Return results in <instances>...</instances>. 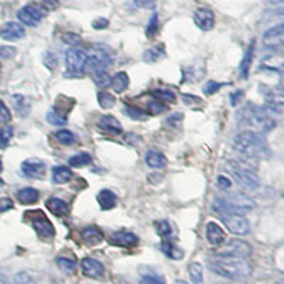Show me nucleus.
Returning a JSON list of instances; mask_svg holds the SVG:
<instances>
[{"label":"nucleus","mask_w":284,"mask_h":284,"mask_svg":"<svg viewBox=\"0 0 284 284\" xmlns=\"http://www.w3.org/2000/svg\"><path fill=\"white\" fill-rule=\"evenodd\" d=\"M209 269L213 273L230 280H242L252 275V266L248 260L236 256L218 255L209 262Z\"/></svg>","instance_id":"1"},{"label":"nucleus","mask_w":284,"mask_h":284,"mask_svg":"<svg viewBox=\"0 0 284 284\" xmlns=\"http://www.w3.org/2000/svg\"><path fill=\"white\" fill-rule=\"evenodd\" d=\"M233 148L249 159H265L270 156V149L263 134L248 129L235 137Z\"/></svg>","instance_id":"2"},{"label":"nucleus","mask_w":284,"mask_h":284,"mask_svg":"<svg viewBox=\"0 0 284 284\" xmlns=\"http://www.w3.org/2000/svg\"><path fill=\"white\" fill-rule=\"evenodd\" d=\"M240 124L246 127L248 131L265 134L276 127V121L265 108H245L240 112Z\"/></svg>","instance_id":"3"},{"label":"nucleus","mask_w":284,"mask_h":284,"mask_svg":"<svg viewBox=\"0 0 284 284\" xmlns=\"http://www.w3.org/2000/svg\"><path fill=\"white\" fill-rule=\"evenodd\" d=\"M226 171L229 172L235 181L238 182L240 186H243L245 189L249 191H256L257 188L260 186V181L250 168H246L245 165H242L238 161H228L226 162Z\"/></svg>","instance_id":"4"},{"label":"nucleus","mask_w":284,"mask_h":284,"mask_svg":"<svg viewBox=\"0 0 284 284\" xmlns=\"http://www.w3.org/2000/svg\"><path fill=\"white\" fill-rule=\"evenodd\" d=\"M110 47L105 44H92L87 51V68L91 71L105 70L111 64Z\"/></svg>","instance_id":"5"},{"label":"nucleus","mask_w":284,"mask_h":284,"mask_svg":"<svg viewBox=\"0 0 284 284\" xmlns=\"http://www.w3.org/2000/svg\"><path fill=\"white\" fill-rule=\"evenodd\" d=\"M24 219H27L34 229L37 236L41 239H53L54 238V226L46 216V213L41 211H27L24 213Z\"/></svg>","instance_id":"6"},{"label":"nucleus","mask_w":284,"mask_h":284,"mask_svg":"<svg viewBox=\"0 0 284 284\" xmlns=\"http://www.w3.org/2000/svg\"><path fill=\"white\" fill-rule=\"evenodd\" d=\"M47 13H48V10L41 3H30L18 10L17 18L20 20V23L30 26V27H34L46 17Z\"/></svg>","instance_id":"7"},{"label":"nucleus","mask_w":284,"mask_h":284,"mask_svg":"<svg viewBox=\"0 0 284 284\" xmlns=\"http://www.w3.org/2000/svg\"><path fill=\"white\" fill-rule=\"evenodd\" d=\"M87 67V54L83 50L71 47L65 51V68L67 73L80 77Z\"/></svg>","instance_id":"8"},{"label":"nucleus","mask_w":284,"mask_h":284,"mask_svg":"<svg viewBox=\"0 0 284 284\" xmlns=\"http://www.w3.org/2000/svg\"><path fill=\"white\" fill-rule=\"evenodd\" d=\"M220 218L223 220L225 226L233 235L243 236V235H248L250 232V223L242 213H228V215H223Z\"/></svg>","instance_id":"9"},{"label":"nucleus","mask_w":284,"mask_h":284,"mask_svg":"<svg viewBox=\"0 0 284 284\" xmlns=\"http://www.w3.org/2000/svg\"><path fill=\"white\" fill-rule=\"evenodd\" d=\"M220 256H236V257H243L246 259L252 255V248L250 245L243 242V240H239V239H232L229 240L219 253Z\"/></svg>","instance_id":"10"},{"label":"nucleus","mask_w":284,"mask_h":284,"mask_svg":"<svg viewBox=\"0 0 284 284\" xmlns=\"http://www.w3.org/2000/svg\"><path fill=\"white\" fill-rule=\"evenodd\" d=\"M21 174L30 179H41L46 175V164L41 159L37 158H28L21 162L20 166Z\"/></svg>","instance_id":"11"},{"label":"nucleus","mask_w":284,"mask_h":284,"mask_svg":"<svg viewBox=\"0 0 284 284\" xmlns=\"http://www.w3.org/2000/svg\"><path fill=\"white\" fill-rule=\"evenodd\" d=\"M193 21L203 31H209L215 27V13L208 7H199L193 13Z\"/></svg>","instance_id":"12"},{"label":"nucleus","mask_w":284,"mask_h":284,"mask_svg":"<svg viewBox=\"0 0 284 284\" xmlns=\"http://www.w3.org/2000/svg\"><path fill=\"white\" fill-rule=\"evenodd\" d=\"M226 201L229 202L230 205L236 209L238 212H245V211H250V209H255L256 208V203L252 198H249L248 195L242 192H232L229 193L226 198Z\"/></svg>","instance_id":"13"},{"label":"nucleus","mask_w":284,"mask_h":284,"mask_svg":"<svg viewBox=\"0 0 284 284\" xmlns=\"http://www.w3.org/2000/svg\"><path fill=\"white\" fill-rule=\"evenodd\" d=\"M111 245L117 246V248H125V249H131L135 248L139 242L137 235L131 233V232H115L112 233L108 239Z\"/></svg>","instance_id":"14"},{"label":"nucleus","mask_w":284,"mask_h":284,"mask_svg":"<svg viewBox=\"0 0 284 284\" xmlns=\"http://www.w3.org/2000/svg\"><path fill=\"white\" fill-rule=\"evenodd\" d=\"M24 36H26V30L17 21H7L0 28V37L7 41L20 40Z\"/></svg>","instance_id":"15"},{"label":"nucleus","mask_w":284,"mask_h":284,"mask_svg":"<svg viewBox=\"0 0 284 284\" xmlns=\"http://www.w3.org/2000/svg\"><path fill=\"white\" fill-rule=\"evenodd\" d=\"M263 43L267 47H279L284 44V23L270 27L263 34Z\"/></svg>","instance_id":"16"},{"label":"nucleus","mask_w":284,"mask_h":284,"mask_svg":"<svg viewBox=\"0 0 284 284\" xmlns=\"http://www.w3.org/2000/svg\"><path fill=\"white\" fill-rule=\"evenodd\" d=\"M81 270H83L84 276L91 277V279H101L105 273L104 265L91 257H85L81 260Z\"/></svg>","instance_id":"17"},{"label":"nucleus","mask_w":284,"mask_h":284,"mask_svg":"<svg viewBox=\"0 0 284 284\" xmlns=\"http://www.w3.org/2000/svg\"><path fill=\"white\" fill-rule=\"evenodd\" d=\"M206 239L211 243L212 246H222L225 239H226V233L225 230L220 228L216 222H209L206 225Z\"/></svg>","instance_id":"18"},{"label":"nucleus","mask_w":284,"mask_h":284,"mask_svg":"<svg viewBox=\"0 0 284 284\" xmlns=\"http://www.w3.org/2000/svg\"><path fill=\"white\" fill-rule=\"evenodd\" d=\"M98 128L105 132V134H112V135H119L122 134V125L119 124V121L112 115H104L98 121Z\"/></svg>","instance_id":"19"},{"label":"nucleus","mask_w":284,"mask_h":284,"mask_svg":"<svg viewBox=\"0 0 284 284\" xmlns=\"http://www.w3.org/2000/svg\"><path fill=\"white\" fill-rule=\"evenodd\" d=\"M145 162L149 168L152 169H164L168 165V159L166 156L156 149H149L145 155Z\"/></svg>","instance_id":"20"},{"label":"nucleus","mask_w":284,"mask_h":284,"mask_svg":"<svg viewBox=\"0 0 284 284\" xmlns=\"http://www.w3.org/2000/svg\"><path fill=\"white\" fill-rule=\"evenodd\" d=\"M80 236L83 239V242L88 246H97L104 240V236L101 233L100 229H97L95 226H88L85 229L81 230Z\"/></svg>","instance_id":"21"},{"label":"nucleus","mask_w":284,"mask_h":284,"mask_svg":"<svg viewBox=\"0 0 284 284\" xmlns=\"http://www.w3.org/2000/svg\"><path fill=\"white\" fill-rule=\"evenodd\" d=\"M46 206L47 209L55 216H63V215H67L70 212V205L60 198H55V196H51L47 199Z\"/></svg>","instance_id":"22"},{"label":"nucleus","mask_w":284,"mask_h":284,"mask_svg":"<svg viewBox=\"0 0 284 284\" xmlns=\"http://www.w3.org/2000/svg\"><path fill=\"white\" fill-rule=\"evenodd\" d=\"M40 198V192L37 191L36 188H21L16 192V199L23 205H31V203H36Z\"/></svg>","instance_id":"23"},{"label":"nucleus","mask_w":284,"mask_h":284,"mask_svg":"<svg viewBox=\"0 0 284 284\" xmlns=\"http://www.w3.org/2000/svg\"><path fill=\"white\" fill-rule=\"evenodd\" d=\"M73 179V172L67 166H54L51 169V181L57 185H63Z\"/></svg>","instance_id":"24"},{"label":"nucleus","mask_w":284,"mask_h":284,"mask_svg":"<svg viewBox=\"0 0 284 284\" xmlns=\"http://www.w3.org/2000/svg\"><path fill=\"white\" fill-rule=\"evenodd\" d=\"M97 201L102 211H110L117 205V195L110 189H102L97 196Z\"/></svg>","instance_id":"25"},{"label":"nucleus","mask_w":284,"mask_h":284,"mask_svg":"<svg viewBox=\"0 0 284 284\" xmlns=\"http://www.w3.org/2000/svg\"><path fill=\"white\" fill-rule=\"evenodd\" d=\"M111 87L115 92H124L129 87V77L128 74L124 71H119L114 77H111Z\"/></svg>","instance_id":"26"},{"label":"nucleus","mask_w":284,"mask_h":284,"mask_svg":"<svg viewBox=\"0 0 284 284\" xmlns=\"http://www.w3.org/2000/svg\"><path fill=\"white\" fill-rule=\"evenodd\" d=\"M263 67L282 74L284 77V57L283 55H267L263 60Z\"/></svg>","instance_id":"27"},{"label":"nucleus","mask_w":284,"mask_h":284,"mask_svg":"<svg viewBox=\"0 0 284 284\" xmlns=\"http://www.w3.org/2000/svg\"><path fill=\"white\" fill-rule=\"evenodd\" d=\"M166 57V50L165 47L162 46V44H159V46H155L152 47V48H149L147 50L144 55H142V60L145 61V63H156V61H159V60H162V58H165Z\"/></svg>","instance_id":"28"},{"label":"nucleus","mask_w":284,"mask_h":284,"mask_svg":"<svg viewBox=\"0 0 284 284\" xmlns=\"http://www.w3.org/2000/svg\"><path fill=\"white\" fill-rule=\"evenodd\" d=\"M13 105H14V110L20 117H26L30 112V108H31L27 98L24 95H20V94L13 95Z\"/></svg>","instance_id":"29"},{"label":"nucleus","mask_w":284,"mask_h":284,"mask_svg":"<svg viewBox=\"0 0 284 284\" xmlns=\"http://www.w3.org/2000/svg\"><path fill=\"white\" fill-rule=\"evenodd\" d=\"M266 98L272 105H276V107L284 105V84L283 85H277L275 88L269 90Z\"/></svg>","instance_id":"30"},{"label":"nucleus","mask_w":284,"mask_h":284,"mask_svg":"<svg viewBox=\"0 0 284 284\" xmlns=\"http://www.w3.org/2000/svg\"><path fill=\"white\" fill-rule=\"evenodd\" d=\"M55 263H57L58 269H60L61 272L67 273V275H74L75 270H77V263H75V260H74V259H70V257L58 256L55 259Z\"/></svg>","instance_id":"31"},{"label":"nucleus","mask_w":284,"mask_h":284,"mask_svg":"<svg viewBox=\"0 0 284 284\" xmlns=\"http://www.w3.org/2000/svg\"><path fill=\"white\" fill-rule=\"evenodd\" d=\"M92 162L91 155L88 152H80V154H75L68 159V165L74 166V168H84V166L90 165Z\"/></svg>","instance_id":"32"},{"label":"nucleus","mask_w":284,"mask_h":284,"mask_svg":"<svg viewBox=\"0 0 284 284\" xmlns=\"http://www.w3.org/2000/svg\"><path fill=\"white\" fill-rule=\"evenodd\" d=\"M161 249H162V252L165 253L166 256L171 257L172 260H181V259H184V250L179 249L178 246H175L174 243H171V242H164Z\"/></svg>","instance_id":"33"},{"label":"nucleus","mask_w":284,"mask_h":284,"mask_svg":"<svg viewBox=\"0 0 284 284\" xmlns=\"http://www.w3.org/2000/svg\"><path fill=\"white\" fill-rule=\"evenodd\" d=\"M189 276L193 284H205L203 282V267L201 263L193 262L189 265Z\"/></svg>","instance_id":"34"},{"label":"nucleus","mask_w":284,"mask_h":284,"mask_svg":"<svg viewBox=\"0 0 284 284\" xmlns=\"http://www.w3.org/2000/svg\"><path fill=\"white\" fill-rule=\"evenodd\" d=\"M203 74H205V65L201 68V64H193L191 67H188V71L185 73V80L193 83V81L201 80Z\"/></svg>","instance_id":"35"},{"label":"nucleus","mask_w":284,"mask_h":284,"mask_svg":"<svg viewBox=\"0 0 284 284\" xmlns=\"http://www.w3.org/2000/svg\"><path fill=\"white\" fill-rule=\"evenodd\" d=\"M54 138L57 142H60L61 145H73L75 142V135L68 129H60L54 132Z\"/></svg>","instance_id":"36"},{"label":"nucleus","mask_w":284,"mask_h":284,"mask_svg":"<svg viewBox=\"0 0 284 284\" xmlns=\"http://www.w3.org/2000/svg\"><path fill=\"white\" fill-rule=\"evenodd\" d=\"M97 101H98V104H100V107L102 110H110V108H112L115 105V97L107 91L98 92Z\"/></svg>","instance_id":"37"},{"label":"nucleus","mask_w":284,"mask_h":284,"mask_svg":"<svg viewBox=\"0 0 284 284\" xmlns=\"http://www.w3.org/2000/svg\"><path fill=\"white\" fill-rule=\"evenodd\" d=\"M155 230L156 233L161 236V238L164 239H168L171 238V235H172V226H171V223L168 222V220H158V222H155Z\"/></svg>","instance_id":"38"},{"label":"nucleus","mask_w":284,"mask_h":284,"mask_svg":"<svg viewBox=\"0 0 284 284\" xmlns=\"http://www.w3.org/2000/svg\"><path fill=\"white\" fill-rule=\"evenodd\" d=\"M92 80H94V83L97 84L100 88H107V87H110L111 85L110 74L105 73V70H101V71H94Z\"/></svg>","instance_id":"39"},{"label":"nucleus","mask_w":284,"mask_h":284,"mask_svg":"<svg viewBox=\"0 0 284 284\" xmlns=\"http://www.w3.org/2000/svg\"><path fill=\"white\" fill-rule=\"evenodd\" d=\"M253 50H255V44L252 43L250 47L248 48V51H246V55H245L243 61H242V67H240V74H242V77H243V78H246V77H248L249 67H250L252 58H253Z\"/></svg>","instance_id":"40"},{"label":"nucleus","mask_w":284,"mask_h":284,"mask_svg":"<svg viewBox=\"0 0 284 284\" xmlns=\"http://www.w3.org/2000/svg\"><path fill=\"white\" fill-rule=\"evenodd\" d=\"M166 110H168V108H166V105L164 104V101H159L156 100V98L152 101V102L148 104V111H149L151 115H161V114H164Z\"/></svg>","instance_id":"41"},{"label":"nucleus","mask_w":284,"mask_h":284,"mask_svg":"<svg viewBox=\"0 0 284 284\" xmlns=\"http://www.w3.org/2000/svg\"><path fill=\"white\" fill-rule=\"evenodd\" d=\"M61 40H63V43L65 44H68V46H80L81 43H83V38L80 34H75V33H71V31H68V33H64L63 36H61Z\"/></svg>","instance_id":"42"},{"label":"nucleus","mask_w":284,"mask_h":284,"mask_svg":"<svg viewBox=\"0 0 284 284\" xmlns=\"http://www.w3.org/2000/svg\"><path fill=\"white\" fill-rule=\"evenodd\" d=\"M125 112H127V115H128L129 118L135 119V121H144V119L148 118V114L145 111L135 108V107H129V105H127V107H125Z\"/></svg>","instance_id":"43"},{"label":"nucleus","mask_w":284,"mask_h":284,"mask_svg":"<svg viewBox=\"0 0 284 284\" xmlns=\"http://www.w3.org/2000/svg\"><path fill=\"white\" fill-rule=\"evenodd\" d=\"M11 137H13V128L11 127L0 128V148L7 147Z\"/></svg>","instance_id":"44"},{"label":"nucleus","mask_w":284,"mask_h":284,"mask_svg":"<svg viewBox=\"0 0 284 284\" xmlns=\"http://www.w3.org/2000/svg\"><path fill=\"white\" fill-rule=\"evenodd\" d=\"M152 94H154L156 100L159 101H168V102H175L176 101L175 94L172 91H169V90H156Z\"/></svg>","instance_id":"45"},{"label":"nucleus","mask_w":284,"mask_h":284,"mask_svg":"<svg viewBox=\"0 0 284 284\" xmlns=\"http://www.w3.org/2000/svg\"><path fill=\"white\" fill-rule=\"evenodd\" d=\"M47 121H48L51 125H58V127L67 124V118L63 117V115H60V114H57L55 111H50V112L47 114Z\"/></svg>","instance_id":"46"},{"label":"nucleus","mask_w":284,"mask_h":284,"mask_svg":"<svg viewBox=\"0 0 284 284\" xmlns=\"http://www.w3.org/2000/svg\"><path fill=\"white\" fill-rule=\"evenodd\" d=\"M11 121V112L7 108V105L0 100V124H9Z\"/></svg>","instance_id":"47"},{"label":"nucleus","mask_w":284,"mask_h":284,"mask_svg":"<svg viewBox=\"0 0 284 284\" xmlns=\"http://www.w3.org/2000/svg\"><path fill=\"white\" fill-rule=\"evenodd\" d=\"M142 284H165V280L158 275H144L141 277Z\"/></svg>","instance_id":"48"},{"label":"nucleus","mask_w":284,"mask_h":284,"mask_svg":"<svg viewBox=\"0 0 284 284\" xmlns=\"http://www.w3.org/2000/svg\"><path fill=\"white\" fill-rule=\"evenodd\" d=\"M222 85H223L222 83H216V81H208V83L203 85V92H205L206 95H212V94H215V92L219 91Z\"/></svg>","instance_id":"49"},{"label":"nucleus","mask_w":284,"mask_h":284,"mask_svg":"<svg viewBox=\"0 0 284 284\" xmlns=\"http://www.w3.org/2000/svg\"><path fill=\"white\" fill-rule=\"evenodd\" d=\"M156 28H158V14L154 13L152 17H151V21L148 24L147 27V36L148 37H154L156 34Z\"/></svg>","instance_id":"50"},{"label":"nucleus","mask_w":284,"mask_h":284,"mask_svg":"<svg viewBox=\"0 0 284 284\" xmlns=\"http://www.w3.org/2000/svg\"><path fill=\"white\" fill-rule=\"evenodd\" d=\"M44 64H46L47 68L54 70L55 67H57V57L53 53L47 51V54L44 55Z\"/></svg>","instance_id":"51"},{"label":"nucleus","mask_w":284,"mask_h":284,"mask_svg":"<svg viewBox=\"0 0 284 284\" xmlns=\"http://www.w3.org/2000/svg\"><path fill=\"white\" fill-rule=\"evenodd\" d=\"M134 3L139 9H154L156 0H134Z\"/></svg>","instance_id":"52"},{"label":"nucleus","mask_w":284,"mask_h":284,"mask_svg":"<svg viewBox=\"0 0 284 284\" xmlns=\"http://www.w3.org/2000/svg\"><path fill=\"white\" fill-rule=\"evenodd\" d=\"M14 203L10 198H0V213H4V212L13 209Z\"/></svg>","instance_id":"53"},{"label":"nucleus","mask_w":284,"mask_h":284,"mask_svg":"<svg viewBox=\"0 0 284 284\" xmlns=\"http://www.w3.org/2000/svg\"><path fill=\"white\" fill-rule=\"evenodd\" d=\"M16 55V48L14 47H0V57L3 58H13Z\"/></svg>","instance_id":"54"},{"label":"nucleus","mask_w":284,"mask_h":284,"mask_svg":"<svg viewBox=\"0 0 284 284\" xmlns=\"http://www.w3.org/2000/svg\"><path fill=\"white\" fill-rule=\"evenodd\" d=\"M108 24H110V21L104 17L97 18V20H94V21H92V27L95 28V30H102V28H107L108 27Z\"/></svg>","instance_id":"55"},{"label":"nucleus","mask_w":284,"mask_h":284,"mask_svg":"<svg viewBox=\"0 0 284 284\" xmlns=\"http://www.w3.org/2000/svg\"><path fill=\"white\" fill-rule=\"evenodd\" d=\"M184 119V114H174L172 117L168 118V125H174V127H178V124H181Z\"/></svg>","instance_id":"56"},{"label":"nucleus","mask_w":284,"mask_h":284,"mask_svg":"<svg viewBox=\"0 0 284 284\" xmlns=\"http://www.w3.org/2000/svg\"><path fill=\"white\" fill-rule=\"evenodd\" d=\"M41 4L50 11V10L57 9L60 6V0H41Z\"/></svg>","instance_id":"57"},{"label":"nucleus","mask_w":284,"mask_h":284,"mask_svg":"<svg viewBox=\"0 0 284 284\" xmlns=\"http://www.w3.org/2000/svg\"><path fill=\"white\" fill-rule=\"evenodd\" d=\"M218 185H219V188H222V189H229L230 186H232V182H230L229 178L220 175V176H218Z\"/></svg>","instance_id":"58"},{"label":"nucleus","mask_w":284,"mask_h":284,"mask_svg":"<svg viewBox=\"0 0 284 284\" xmlns=\"http://www.w3.org/2000/svg\"><path fill=\"white\" fill-rule=\"evenodd\" d=\"M125 141L128 142L129 145H137L138 142L141 141V137H138L135 134H129V135H125Z\"/></svg>","instance_id":"59"},{"label":"nucleus","mask_w":284,"mask_h":284,"mask_svg":"<svg viewBox=\"0 0 284 284\" xmlns=\"http://www.w3.org/2000/svg\"><path fill=\"white\" fill-rule=\"evenodd\" d=\"M242 94H243L242 91H238V92H235V94H232V105H236V104H238L239 100H240L239 97H242Z\"/></svg>","instance_id":"60"},{"label":"nucleus","mask_w":284,"mask_h":284,"mask_svg":"<svg viewBox=\"0 0 284 284\" xmlns=\"http://www.w3.org/2000/svg\"><path fill=\"white\" fill-rule=\"evenodd\" d=\"M270 4H283L284 0H269Z\"/></svg>","instance_id":"61"},{"label":"nucleus","mask_w":284,"mask_h":284,"mask_svg":"<svg viewBox=\"0 0 284 284\" xmlns=\"http://www.w3.org/2000/svg\"><path fill=\"white\" fill-rule=\"evenodd\" d=\"M276 14H280V16H284V7H280L275 11Z\"/></svg>","instance_id":"62"},{"label":"nucleus","mask_w":284,"mask_h":284,"mask_svg":"<svg viewBox=\"0 0 284 284\" xmlns=\"http://www.w3.org/2000/svg\"><path fill=\"white\" fill-rule=\"evenodd\" d=\"M175 284H188V283H186V282H184V280H176V282H175Z\"/></svg>","instance_id":"63"},{"label":"nucleus","mask_w":284,"mask_h":284,"mask_svg":"<svg viewBox=\"0 0 284 284\" xmlns=\"http://www.w3.org/2000/svg\"><path fill=\"white\" fill-rule=\"evenodd\" d=\"M3 171V162H1V159H0V172Z\"/></svg>","instance_id":"64"}]
</instances>
